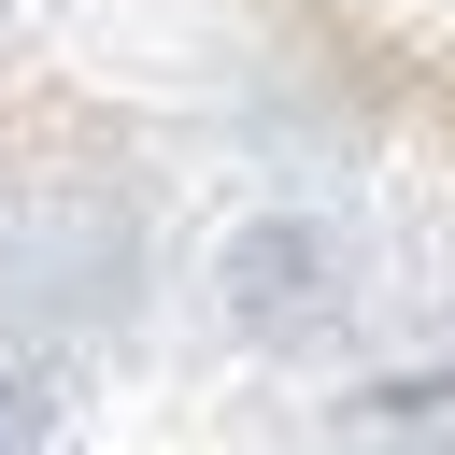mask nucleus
I'll use <instances>...</instances> for the list:
<instances>
[{
  "label": "nucleus",
  "instance_id": "nucleus-1",
  "mask_svg": "<svg viewBox=\"0 0 455 455\" xmlns=\"http://www.w3.org/2000/svg\"><path fill=\"white\" fill-rule=\"evenodd\" d=\"M313 284H327V270H313V228H256V242L228 256V299H242L256 327H284V313H313Z\"/></svg>",
  "mask_w": 455,
  "mask_h": 455
},
{
  "label": "nucleus",
  "instance_id": "nucleus-2",
  "mask_svg": "<svg viewBox=\"0 0 455 455\" xmlns=\"http://www.w3.org/2000/svg\"><path fill=\"white\" fill-rule=\"evenodd\" d=\"M28 441H43V398H28V384H0V455H28Z\"/></svg>",
  "mask_w": 455,
  "mask_h": 455
}]
</instances>
